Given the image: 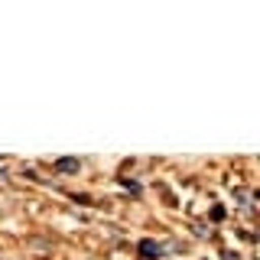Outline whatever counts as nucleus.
I'll return each instance as SVG.
<instances>
[{
	"label": "nucleus",
	"mask_w": 260,
	"mask_h": 260,
	"mask_svg": "<svg viewBox=\"0 0 260 260\" xmlns=\"http://www.w3.org/2000/svg\"><path fill=\"white\" fill-rule=\"evenodd\" d=\"M59 169H62V173H75V169H78V159H62Z\"/></svg>",
	"instance_id": "nucleus-1"
}]
</instances>
